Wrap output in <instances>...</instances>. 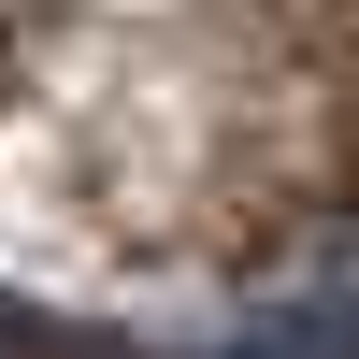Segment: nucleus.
<instances>
[{
    "label": "nucleus",
    "mask_w": 359,
    "mask_h": 359,
    "mask_svg": "<svg viewBox=\"0 0 359 359\" xmlns=\"http://www.w3.org/2000/svg\"><path fill=\"white\" fill-rule=\"evenodd\" d=\"M287 316L316 331V359H359V273H331V287H302Z\"/></svg>",
    "instance_id": "1"
}]
</instances>
